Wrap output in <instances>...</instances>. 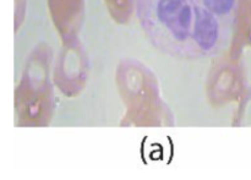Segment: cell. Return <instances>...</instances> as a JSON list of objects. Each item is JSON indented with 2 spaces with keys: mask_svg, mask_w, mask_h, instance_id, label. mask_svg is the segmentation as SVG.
Wrapping results in <instances>:
<instances>
[{
  "mask_svg": "<svg viewBox=\"0 0 251 180\" xmlns=\"http://www.w3.org/2000/svg\"><path fill=\"white\" fill-rule=\"evenodd\" d=\"M206 9L216 15H225L230 11L234 5V0H203Z\"/></svg>",
  "mask_w": 251,
  "mask_h": 180,
  "instance_id": "cell-3",
  "label": "cell"
},
{
  "mask_svg": "<svg viewBox=\"0 0 251 180\" xmlns=\"http://www.w3.org/2000/svg\"><path fill=\"white\" fill-rule=\"evenodd\" d=\"M157 17L178 41H184L189 36L193 9L186 0H159Z\"/></svg>",
  "mask_w": 251,
  "mask_h": 180,
  "instance_id": "cell-1",
  "label": "cell"
},
{
  "mask_svg": "<svg viewBox=\"0 0 251 180\" xmlns=\"http://www.w3.org/2000/svg\"><path fill=\"white\" fill-rule=\"evenodd\" d=\"M194 39L202 51H210L218 39V22L215 14L203 7H195Z\"/></svg>",
  "mask_w": 251,
  "mask_h": 180,
  "instance_id": "cell-2",
  "label": "cell"
}]
</instances>
